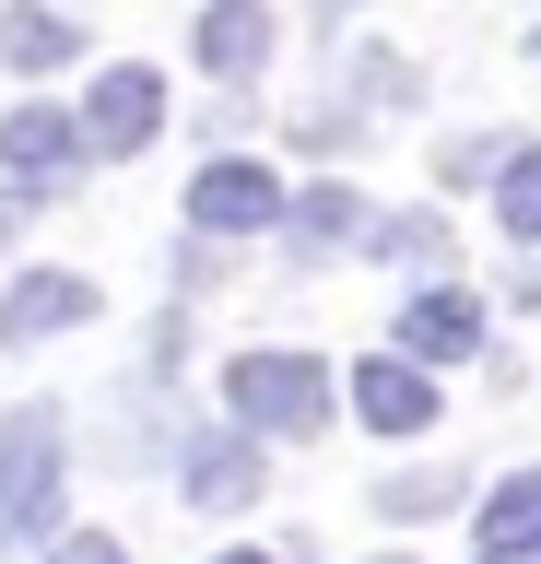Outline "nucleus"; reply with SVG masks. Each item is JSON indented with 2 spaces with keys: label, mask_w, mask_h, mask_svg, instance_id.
Wrapping results in <instances>:
<instances>
[{
  "label": "nucleus",
  "mask_w": 541,
  "mask_h": 564,
  "mask_svg": "<svg viewBox=\"0 0 541 564\" xmlns=\"http://www.w3.org/2000/svg\"><path fill=\"white\" fill-rule=\"evenodd\" d=\"M224 412H236V435H318L329 423V365L318 352H236L224 365Z\"/></svg>",
  "instance_id": "obj_1"
},
{
  "label": "nucleus",
  "mask_w": 541,
  "mask_h": 564,
  "mask_svg": "<svg viewBox=\"0 0 541 564\" xmlns=\"http://www.w3.org/2000/svg\"><path fill=\"white\" fill-rule=\"evenodd\" d=\"M59 458H72L59 412H47V400H24V412H12V435H0V541H36V529H47V506H59Z\"/></svg>",
  "instance_id": "obj_2"
},
{
  "label": "nucleus",
  "mask_w": 541,
  "mask_h": 564,
  "mask_svg": "<svg viewBox=\"0 0 541 564\" xmlns=\"http://www.w3.org/2000/svg\"><path fill=\"white\" fill-rule=\"evenodd\" d=\"M153 130H165V83H153L142 59H118V70H95V95H83V118H72V153L118 165V153H142Z\"/></svg>",
  "instance_id": "obj_3"
},
{
  "label": "nucleus",
  "mask_w": 541,
  "mask_h": 564,
  "mask_svg": "<svg viewBox=\"0 0 541 564\" xmlns=\"http://www.w3.org/2000/svg\"><path fill=\"white\" fill-rule=\"evenodd\" d=\"M188 224H201V236H271V224H283V176L213 153V165H201V188H188Z\"/></svg>",
  "instance_id": "obj_4"
},
{
  "label": "nucleus",
  "mask_w": 541,
  "mask_h": 564,
  "mask_svg": "<svg viewBox=\"0 0 541 564\" xmlns=\"http://www.w3.org/2000/svg\"><path fill=\"white\" fill-rule=\"evenodd\" d=\"M354 412L377 423V435H424L435 423V377L400 365V352H377V365H354Z\"/></svg>",
  "instance_id": "obj_5"
},
{
  "label": "nucleus",
  "mask_w": 541,
  "mask_h": 564,
  "mask_svg": "<svg viewBox=\"0 0 541 564\" xmlns=\"http://www.w3.org/2000/svg\"><path fill=\"white\" fill-rule=\"evenodd\" d=\"M470 341H483V306H470V294H447V282L400 306V365H459Z\"/></svg>",
  "instance_id": "obj_6"
},
{
  "label": "nucleus",
  "mask_w": 541,
  "mask_h": 564,
  "mask_svg": "<svg viewBox=\"0 0 541 564\" xmlns=\"http://www.w3.org/2000/svg\"><path fill=\"white\" fill-rule=\"evenodd\" d=\"M83 317H95V282L36 271L24 294H0V341H47V329H83Z\"/></svg>",
  "instance_id": "obj_7"
},
{
  "label": "nucleus",
  "mask_w": 541,
  "mask_h": 564,
  "mask_svg": "<svg viewBox=\"0 0 541 564\" xmlns=\"http://www.w3.org/2000/svg\"><path fill=\"white\" fill-rule=\"evenodd\" d=\"M259 59H271V12H259V0H213V12H201V70L248 83Z\"/></svg>",
  "instance_id": "obj_8"
},
{
  "label": "nucleus",
  "mask_w": 541,
  "mask_h": 564,
  "mask_svg": "<svg viewBox=\"0 0 541 564\" xmlns=\"http://www.w3.org/2000/svg\"><path fill=\"white\" fill-rule=\"evenodd\" d=\"M259 494V435H201L188 447V506H248Z\"/></svg>",
  "instance_id": "obj_9"
},
{
  "label": "nucleus",
  "mask_w": 541,
  "mask_h": 564,
  "mask_svg": "<svg viewBox=\"0 0 541 564\" xmlns=\"http://www.w3.org/2000/svg\"><path fill=\"white\" fill-rule=\"evenodd\" d=\"M0 165H12V176L83 165V153H72V118H59V106H12V118H0Z\"/></svg>",
  "instance_id": "obj_10"
},
{
  "label": "nucleus",
  "mask_w": 541,
  "mask_h": 564,
  "mask_svg": "<svg viewBox=\"0 0 541 564\" xmlns=\"http://www.w3.org/2000/svg\"><path fill=\"white\" fill-rule=\"evenodd\" d=\"M0 59H12V70H59V59H83V24L47 12V0H24V12L0 24Z\"/></svg>",
  "instance_id": "obj_11"
},
{
  "label": "nucleus",
  "mask_w": 541,
  "mask_h": 564,
  "mask_svg": "<svg viewBox=\"0 0 541 564\" xmlns=\"http://www.w3.org/2000/svg\"><path fill=\"white\" fill-rule=\"evenodd\" d=\"M483 553H541V470H518V482L483 506Z\"/></svg>",
  "instance_id": "obj_12"
},
{
  "label": "nucleus",
  "mask_w": 541,
  "mask_h": 564,
  "mask_svg": "<svg viewBox=\"0 0 541 564\" xmlns=\"http://www.w3.org/2000/svg\"><path fill=\"white\" fill-rule=\"evenodd\" d=\"M283 224H294V247H342V236H365V200L354 188H306V200H283Z\"/></svg>",
  "instance_id": "obj_13"
},
{
  "label": "nucleus",
  "mask_w": 541,
  "mask_h": 564,
  "mask_svg": "<svg viewBox=\"0 0 541 564\" xmlns=\"http://www.w3.org/2000/svg\"><path fill=\"white\" fill-rule=\"evenodd\" d=\"M459 506V470H389L377 482V518H447Z\"/></svg>",
  "instance_id": "obj_14"
},
{
  "label": "nucleus",
  "mask_w": 541,
  "mask_h": 564,
  "mask_svg": "<svg viewBox=\"0 0 541 564\" xmlns=\"http://www.w3.org/2000/svg\"><path fill=\"white\" fill-rule=\"evenodd\" d=\"M495 165H506V188H495V212H506V236L530 247V236H541V153H530V141H518V153H495Z\"/></svg>",
  "instance_id": "obj_15"
},
{
  "label": "nucleus",
  "mask_w": 541,
  "mask_h": 564,
  "mask_svg": "<svg viewBox=\"0 0 541 564\" xmlns=\"http://www.w3.org/2000/svg\"><path fill=\"white\" fill-rule=\"evenodd\" d=\"M365 236L389 247V259H412V271H447V224L435 212H400V224H365Z\"/></svg>",
  "instance_id": "obj_16"
},
{
  "label": "nucleus",
  "mask_w": 541,
  "mask_h": 564,
  "mask_svg": "<svg viewBox=\"0 0 541 564\" xmlns=\"http://www.w3.org/2000/svg\"><path fill=\"white\" fill-rule=\"evenodd\" d=\"M47 564H130V553H118L107 529H72V541H59V553H47Z\"/></svg>",
  "instance_id": "obj_17"
},
{
  "label": "nucleus",
  "mask_w": 541,
  "mask_h": 564,
  "mask_svg": "<svg viewBox=\"0 0 541 564\" xmlns=\"http://www.w3.org/2000/svg\"><path fill=\"white\" fill-rule=\"evenodd\" d=\"M483 564H541V553H483Z\"/></svg>",
  "instance_id": "obj_18"
},
{
  "label": "nucleus",
  "mask_w": 541,
  "mask_h": 564,
  "mask_svg": "<svg viewBox=\"0 0 541 564\" xmlns=\"http://www.w3.org/2000/svg\"><path fill=\"white\" fill-rule=\"evenodd\" d=\"M213 564H271V553H213Z\"/></svg>",
  "instance_id": "obj_19"
}]
</instances>
